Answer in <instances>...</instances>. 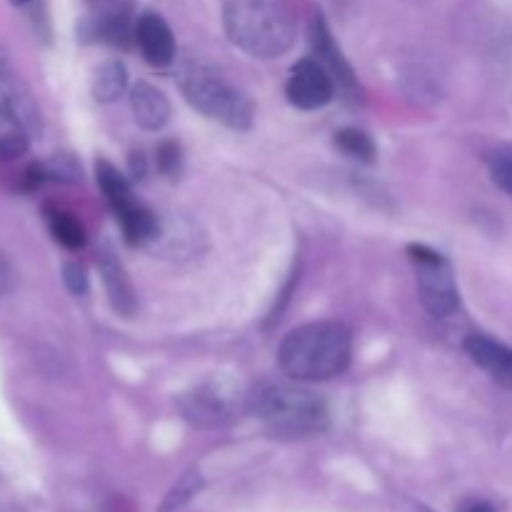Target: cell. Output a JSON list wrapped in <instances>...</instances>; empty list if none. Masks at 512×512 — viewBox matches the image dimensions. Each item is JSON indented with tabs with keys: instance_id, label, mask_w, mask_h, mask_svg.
<instances>
[{
	"instance_id": "d4e9b609",
	"label": "cell",
	"mask_w": 512,
	"mask_h": 512,
	"mask_svg": "<svg viewBox=\"0 0 512 512\" xmlns=\"http://www.w3.org/2000/svg\"><path fill=\"white\" fill-rule=\"evenodd\" d=\"M130 173H133V178H138V180L145 178V173H148V165H145L143 153L130 155Z\"/></svg>"
},
{
	"instance_id": "ffe728a7",
	"label": "cell",
	"mask_w": 512,
	"mask_h": 512,
	"mask_svg": "<svg viewBox=\"0 0 512 512\" xmlns=\"http://www.w3.org/2000/svg\"><path fill=\"white\" fill-rule=\"evenodd\" d=\"M488 170L493 183L512 198V145H505L488 155Z\"/></svg>"
},
{
	"instance_id": "4fadbf2b",
	"label": "cell",
	"mask_w": 512,
	"mask_h": 512,
	"mask_svg": "<svg viewBox=\"0 0 512 512\" xmlns=\"http://www.w3.org/2000/svg\"><path fill=\"white\" fill-rule=\"evenodd\" d=\"M98 268L105 290H108V300L110 305H113V310L118 315H123V318H130V315L135 313V308H138V298H135L133 283H130L128 273H125L118 255L110 248H103L100 250Z\"/></svg>"
},
{
	"instance_id": "7a4b0ae2",
	"label": "cell",
	"mask_w": 512,
	"mask_h": 512,
	"mask_svg": "<svg viewBox=\"0 0 512 512\" xmlns=\"http://www.w3.org/2000/svg\"><path fill=\"white\" fill-rule=\"evenodd\" d=\"M225 33L250 58L273 60L288 53L298 35L290 0H228Z\"/></svg>"
},
{
	"instance_id": "603a6c76",
	"label": "cell",
	"mask_w": 512,
	"mask_h": 512,
	"mask_svg": "<svg viewBox=\"0 0 512 512\" xmlns=\"http://www.w3.org/2000/svg\"><path fill=\"white\" fill-rule=\"evenodd\" d=\"M63 280H65V288L70 290L73 295H85L88 293V273L80 263H65L63 265Z\"/></svg>"
},
{
	"instance_id": "484cf974",
	"label": "cell",
	"mask_w": 512,
	"mask_h": 512,
	"mask_svg": "<svg viewBox=\"0 0 512 512\" xmlns=\"http://www.w3.org/2000/svg\"><path fill=\"white\" fill-rule=\"evenodd\" d=\"M468 512H493V508H490L488 503H478V505H473Z\"/></svg>"
},
{
	"instance_id": "3957f363",
	"label": "cell",
	"mask_w": 512,
	"mask_h": 512,
	"mask_svg": "<svg viewBox=\"0 0 512 512\" xmlns=\"http://www.w3.org/2000/svg\"><path fill=\"white\" fill-rule=\"evenodd\" d=\"M295 383L263 380L248 395V410L275 438H308L323 433L328 425L323 400Z\"/></svg>"
},
{
	"instance_id": "8992f818",
	"label": "cell",
	"mask_w": 512,
	"mask_h": 512,
	"mask_svg": "<svg viewBox=\"0 0 512 512\" xmlns=\"http://www.w3.org/2000/svg\"><path fill=\"white\" fill-rule=\"evenodd\" d=\"M335 80L315 58H303L293 65L285 83V95L300 110H318L335 95Z\"/></svg>"
},
{
	"instance_id": "7c38bea8",
	"label": "cell",
	"mask_w": 512,
	"mask_h": 512,
	"mask_svg": "<svg viewBox=\"0 0 512 512\" xmlns=\"http://www.w3.org/2000/svg\"><path fill=\"white\" fill-rule=\"evenodd\" d=\"M180 410H183L185 420L200 428H213V425L225 423L230 418V400L223 395V390L215 385H200L193 393L185 395L180 400Z\"/></svg>"
},
{
	"instance_id": "7402d4cb",
	"label": "cell",
	"mask_w": 512,
	"mask_h": 512,
	"mask_svg": "<svg viewBox=\"0 0 512 512\" xmlns=\"http://www.w3.org/2000/svg\"><path fill=\"white\" fill-rule=\"evenodd\" d=\"M155 163H158V170L168 178H175L180 173V165H183V150L175 140H163V143L155 148Z\"/></svg>"
},
{
	"instance_id": "52a82bcc",
	"label": "cell",
	"mask_w": 512,
	"mask_h": 512,
	"mask_svg": "<svg viewBox=\"0 0 512 512\" xmlns=\"http://www.w3.org/2000/svg\"><path fill=\"white\" fill-rule=\"evenodd\" d=\"M90 33L110 45L128 48L135 40V20L128 0H88Z\"/></svg>"
},
{
	"instance_id": "30bf717a",
	"label": "cell",
	"mask_w": 512,
	"mask_h": 512,
	"mask_svg": "<svg viewBox=\"0 0 512 512\" xmlns=\"http://www.w3.org/2000/svg\"><path fill=\"white\" fill-rule=\"evenodd\" d=\"M0 105H3L5 110H10V113L28 128V133H38V105L33 103V98H30V93L25 90V85L20 83V78L15 75L13 65H10L3 48H0Z\"/></svg>"
},
{
	"instance_id": "ac0fdd59",
	"label": "cell",
	"mask_w": 512,
	"mask_h": 512,
	"mask_svg": "<svg viewBox=\"0 0 512 512\" xmlns=\"http://www.w3.org/2000/svg\"><path fill=\"white\" fill-rule=\"evenodd\" d=\"M28 128L0 105V160H15L28 150Z\"/></svg>"
},
{
	"instance_id": "44dd1931",
	"label": "cell",
	"mask_w": 512,
	"mask_h": 512,
	"mask_svg": "<svg viewBox=\"0 0 512 512\" xmlns=\"http://www.w3.org/2000/svg\"><path fill=\"white\" fill-rule=\"evenodd\" d=\"M45 178L58 183H75L80 178V165L70 153H55L48 163H43Z\"/></svg>"
},
{
	"instance_id": "8fae6325",
	"label": "cell",
	"mask_w": 512,
	"mask_h": 512,
	"mask_svg": "<svg viewBox=\"0 0 512 512\" xmlns=\"http://www.w3.org/2000/svg\"><path fill=\"white\" fill-rule=\"evenodd\" d=\"M465 350H468L470 360L480 370H485L495 383L512 390V348L488 338V335L475 333L465 340Z\"/></svg>"
},
{
	"instance_id": "4316f807",
	"label": "cell",
	"mask_w": 512,
	"mask_h": 512,
	"mask_svg": "<svg viewBox=\"0 0 512 512\" xmlns=\"http://www.w3.org/2000/svg\"><path fill=\"white\" fill-rule=\"evenodd\" d=\"M10 3H15V5H28V3H33V0H10Z\"/></svg>"
},
{
	"instance_id": "9a60e30c",
	"label": "cell",
	"mask_w": 512,
	"mask_h": 512,
	"mask_svg": "<svg viewBox=\"0 0 512 512\" xmlns=\"http://www.w3.org/2000/svg\"><path fill=\"white\" fill-rule=\"evenodd\" d=\"M95 180H98L100 190H103L105 200H108L115 218H120V215H125L128 210H133L135 205H138V200H135L133 195V185H130L128 178H125L113 163H108V160H98V163H95Z\"/></svg>"
},
{
	"instance_id": "6da1fadb",
	"label": "cell",
	"mask_w": 512,
	"mask_h": 512,
	"mask_svg": "<svg viewBox=\"0 0 512 512\" xmlns=\"http://www.w3.org/2000/svg\"><path fill=\"white\" fill-rule=\"evenodd\" d=\"M353 338L343 323L320 320L290 330L278 348V365L290 380L325 383L348 370Z\"/></svg>"
},
{
	"instance_id": "5b68a950",
	"label": "cell",
	"mask_w": 512,
	"mask_h": 512,
	"mask_svg": "<svg viewBox=\"0 0 512 512\" xmlns=\"http://www.w3.org/2000/svg\"><path fill=\"white\" fill-rule=\"evenodd\" d=\"M408 255L415 268V283H418V293L425 310L435 318L453 315L458 310L460 293L448 258L438 250L418 243L408 245Z\"/></svg>"
},
{
	"instance_id": "2e32d148",
	"label": "cell",
	"mask_w": 512,
	"mask_h": 512,
	"mask_svg": "<svg viewBox=\"0 0 512 512\" xmlns=\"http://www.w3.org/2000/svg\"><path fill=\"white\" fill-rule=\"evenodd\" d=\"M45 223H48L50 235L55 243H60L68 250H80L85 245V228L70 210L60 208V205L48 203L45 205Z\"/></svg>"
},
{
	"instance_id": "d6986e66",
	"label": "cell",
	"mask_w": 512,
	"mask_h": 512,
	"mask_svg": "<svg viewBox=\"0 0 512 512\" xmlns=\"http://www.w3.org/2000/svg\"><path fill=\"white\" fill-rule=\"evenodd\" d=\"M335 145L343 150L348 158L358 160V163H375V143L370 140V135H365L363 130L358 128H343L340 133H335Z\"/></svg>"
},
{
	"instance_id": "277c9868",
	"label": "cell",
	"mask_w": 512,
	"mask_h": 512,
	"mask_svg": "<svg viewBox=\"0 0 512 512\" xmlns=\"http://www.w3.org/2000/svg\"><path fill=\"white\" fill-rule=\"evenodd\" d=\"M183 98L205 118L218 120L233 130H250L255 105L225 75L205 63H185L178 73Z\"/></svg>"
},
{
	"instance_id": "e0dca14e",
	"label": "cell",
	"mask_w": 512,
	"mask_h": 512,
	"mask_svg": "<svg viewBox=\"0 0 512 512\" xmlns=\"http://www.w3.org/2000/svg\"><path fill=\"white\" fill-rule=\"evenodd\" d=\"M93 98L98 103H113L128 88V70L120 60H105L103 65H98L93 75Z\"/></svg>"
},
{
	"instance_id": "5bb4252c",
	"label": "cell",
	"mask_w": 512,
	"mask_h": 512,
	"mask_svg": "<svg viewBox=\"0 0 512 512\" xmlns=\"http://www.w3.org/2000/svg\"><path fill=\"white\" fill-rule=\"evenodd\" d=\"M130 110H133L135 123L143 130H163L170 120V100L163 90L150 83H138L130 90Z\"/></svg>"
},
{
	"instance_id": "9c48e42d",
	"label": "cell",
	"mask_w": 512,
	"mask_h": 512,
	"mask_svg": "<svg viewBox=\"0 0 512 512\" xmlns=\"http://www.w3.org/2000/svg\"><path fill=\"white\" fill-rule=\"evenodd\" d=\"M135 45L155 68H165L175 60L173 30L158 13H143L135 20Z\"/></svg>"
},
{
	"instance_id": "cb8c5ba5",
	"label": "cell",
	"mask_w": 512,
	"mask_h": 512,
	"mask_svg": "<svg viewBox=\"0 0 512 512\" xmlns=\"http://www.w3.org/2000/svg\"><path fill=\"white\" fill-rule=\"evenodd\" d=\"M13 288V268H10L8 258L0 253V295H5Z\"/></svg>"
},
{
	"instance_id": "ba28073f",
	"label": "cell",
	"mask_w": 512,
	"mask_h": 512,
	"mask_svg": "<svg viewBox=\"0 0 512 512\" xmlns=\"http://www.w3.org/2000/svg\"><path fill=\"white\" fill-rule=\"evenodd\" d=\"M310 45H313L315 60L333 75L335 85H338L340 90H345V93H355L358 80H355L353 68H350V63L345 60L343 50L338 48L328 23H325V18L320 13H315L313 23H310Z\"/></svg>"
}]
</instances>
